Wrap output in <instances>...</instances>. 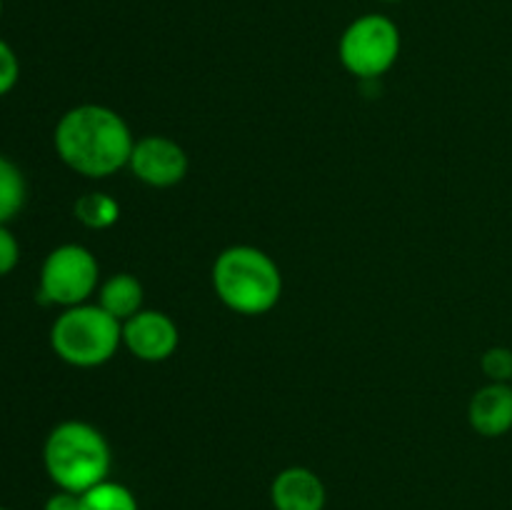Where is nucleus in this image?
Returning a JSON list of instances; mask_svg holds the SVG:
<instances>
[{"instance_id": "f03ea898", "label": "nucleus", "mask_w": 512, "mask_h": 510, "mask_svg": "<svg viewBox=\"0 0 512 510\" xmlns=\"http://www.w3.org/2000/svg\"><path fill=\"white\" fill-rule=\"evenodd\" d=\"M213 288L238 315H265L283 295L278 263L255 245H230L213 263Z\"/></svg>"}, {"instance_id": "f8f14e48", "label": "nucleus", "mask_w": 512, "mask_h": 510, "mask_svg": "<svg viewBox=\"0 0 512 510\" xmlns=\"http://www.w3.org/2000/svg\"><path fill=\"white\" fill-rule=\"evenodd\" d=\"M28 200V183L25 175L13 160L0 155V223L8 225Z\"/></svg>"}, {"instance_id": "ddd939ff", "label": "nucleus", "mask_w": 512, "mask_h": 510, "mask_svg": "<svg viewBox=\"0 0 512 510\" xmlns=\"http://www.w3.org/2000/svg\"><path fill=\"white\" fill-rule=\"evenodd\" d=\"M75 218L88 230H108L118 223L120 205L118 200L110 198L108 193H85L75 200Z\"/></svg>"}, {"instance_id": "20e7f679", "label": "nucleus", "mask_w": 512, "mask_h": 510, "mask_svg": "<svg viewBox=\"0 0 512 510\" xmlns=\"http://www.w3.org/2000/svg\"><path fill=\"white\" fill-rule=\"evenodd\" d=\"M123 345V323L100 305H73L55 318L50 328V348L73 368L105 365Z\"/></svg>"}, {"instance_id": "9b49d317", "label": "nucleus", "mask_w": 512, "mask_h": 510, "mask_svg": "<svg viewBox=\"0 0 512 510\" xmlns=\"http://www.w3.org/2000/svg\"><path fill=\"white\" fill-rule=\"evenodd\" d=\"M98 305L105 313L113 315L115 320L125 323L133 318L135 313L143 310V285L135 275L130 273H115L100 285L98 290Z\"/></svg>"}, {"instance_id": "4468645a", "label": "nucleus", "mask_w": 512, "mask_h": 510, "mask_svg": "<svg viewBox=\"0 0 512 510\" xmlns=\"http://www.w3.org/2000/svg\"><path fill=\"white\" fill-rule=\"evenodd\" d=\"M80 510H140V505L128 485L103 480L80 495Z\"/></svg>"}, {"instance_id": "f257e3e1", "label": "nucleus", "mask_w": 512, "mask_h": 510, "mask_svg": "<svg viewBox=\"0 0 512 510\" xmlns=\"http://www.w3.org/2000/svg\"><path fill=\"white\" fill-rule=\"evenodd\" d=\"M53 143L58 158L73 173L100 180L128 165L135 138L123 115L105 105L85 103L58 120Z\"/></svg>"}, {"instance_id": "6e6552de", "label": "nucleus", "mask_w": 512, "mask_h": 510, "mask_svg": "<svg viewBox=\"0 0 512 510\" xmlns=\"http://www.w3.org/2000/svg\"><path fill=\"white\" fill-rule=\"evenodd\" d=\"M178 343V325L160 310H140L123 323V345L145 363H163L173 358Z\"/></svg>"}, {"instance_id": "39448f33", "label": "nucleus", "mask_w": 512, "mask_h": 510, "mask_svg": "<svg viewBox=\"0 0 512 510\" xmlns=\"http://www.w3.org/2000/svg\"><path fill=\"white\" fill-rule=\"evenodd\" d=\"M400 28L380 13H365L343 30L338 58L350 75L360 80H378L388 73L400 55Z\"/></svg>"}, {"instance_id": "6ab92c4d", "label": "nucleus", "mask_w": 512, "mask_h": 510, "mask_svg": "<svg viewBox=\"0 0 512 510\" xmlns=\"http://www.w3.org/2000/svg\"><path fill=\"white\" fill-rule=\"evenodd\" d=\"M0 18H3V0H0Z\"/></svg>"}, {"instance_id": "a211bd4d", "label": "nucleus", "mask_w": 512, "mask_h": 510, "mask_svg": "<svg viewBox=\"0 0 512 510\" xmlns=\"http://www.w3.org/2000/svg\"><path fill=\"white\" fill-rule=\"evenodd\" d=\"M43 510H80V495L58 488L48 500H45Z\"/></svg>"}, {"instance_id": "f3484780", "label": "nucleus", "mask_w": 512, "mask_h": 510, "mask_svg": "<svg viewBox=\"0 0 512 510\" xmlns=\"http://www.w3.org/2000/svg\"><path fill=\"white\" fill-rule=\"evenodd\" d=\"M20 260V245L5 223H0V278L13 273Z\"/></svg>"}, {"instance_id": "9d476101", "label": "nucleus", "mask_w": 512, "mask_h": 510, "mask_svg": "<svg viewBox=\"0 0 512 510\" xmlns=\"http://www.w3.org/2000/svg\"><path fill=\"white\" fill-rule=\"evenodd\" d=\"M468 423L483 438H503L512 430V383H488L468 403Z\"/></svg>"}, {"instance_id": "1a4fd4ad", "label": "nucleus", "mask_w": 512, "mask_h": 510, "mask_svg": "<svg viewBox=\"0 0 512 510\" xmlns=\"http://www.w3.org/2000/svg\"><path fill=\"white\" fill-rule=\"evenodd\" d=\"M325 485L318 473L303 465L280 470L270 483V503L275 510H325Z\"/></svg>"}, {"instance_id": "7ed1b4c3", "label": "nucleus", "mask_w": 512, "mask_h": 510, "mask_svg": "<svg viewBox=\"0 0 512 510\" xmlns=\"http://www.w3.org/2000/svg\"><path fill=\"white\" fill-rule=\"evenodd\" d=\"M43 465L55 488L83 495L108 480L110 445L95 425L85 420H63L48 433Z\"/></svg>"}, {"instance_id": "423d86ee", "label": "nucleus", "mask_w": 512, "mask_h": 510, "mask_svg": "<svg viewBox=\"0 0 512 510\" xmlns=\"http://www.w3.org/2000/svg\"><path fill=\"white\" fill-rule=\"evenodd\" d=\"M100 265L85 245L65 243L50 250L40 268L38 295L43 303L73 308L88 303L98 290Z\"/></svg>"}, {"instance_id": "aec40b11", "label": "nucleus", "mask_w": 512, "mask_h": 510, "mask_svg": "<svg viewBox=\"0 0 512 510\" xmlns=\"http://www.w3.org/2000/svg\"><path fill=\"white\" fill-rule=\"evenodd\" d=\"M383 3H400V0H383Z\"/></svg>"}, {"instance_id": "0eeeda50", "label": "nucleus", "mask_w": 512, "mask_h": 510, "mask_svg": "<svg viewBox=\"0 0 512 510\" xmlns=\"http://www.w3.org/2000/svg\"><path fill=\"white\" fill-rule=\"evenodd\" d=\"M128 168L150 188H173L188 175V153L168 135H143L135 140Z\"/></svg>"}, {"instance_id": "2eb2a0df", "label": "nucleus", "mask_w": 512, "mask_h": 510, "mask_svg": "<svg viewBox=\"0 0 512 510\" xmlns=\"http://www.w3.org/2000/svg\"><path fill=\"white\" fill-rule=\"evenodd\" d=\"M480 370L488 383H512V348L493 345L480 358Z\"/></svg>"}, {"instance_id": "dca6fc26", "label": "nucleus", "mask_w": 512, "mask_h": 510, "mask_svg": "<svg viewBox=\"0 0 512 510\" xmlns=\"http://www.w3.org/2000/svg\"><path fill=\"white\" fill-rule=\"evenodd\" d=\"M20 78V63H18V55L15 50L0 38V98L8 95L10 90L15 88Z\"/></svg>"}, {"instance_id": "412c9836", "label": "nucleus", "mask_w": 512, "mask_h": 510, "mask_svg": "<svg viewBox=\"0 0 512 510\" xmlns=\"http://www.w3.org/2000/svg\"><path fill=\"white\" fill-rule=\"evenodd\" d=\"M0 510H8V508H3V505H0Z\"/></svg>"}]
</instances>
